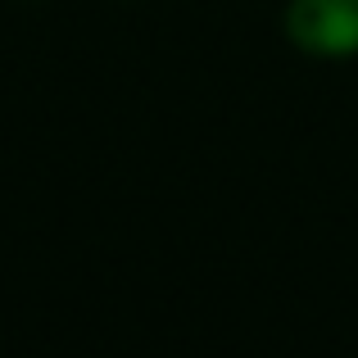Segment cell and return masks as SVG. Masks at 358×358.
<instances>
[{"mask_svg":"<svg viewBox=\"0 0 358 358\" xmlns=\"http://www.w3.org/2000/svg\"><path fill=\"white\" fill-rule=\"evenodd\" d=\"M281 27L290 45L317 59L358 55V0H290Z\"/></svg>","mask_w":358,"mask_h":358,"instance_id":"1","label":"cell"}]
</instances>
